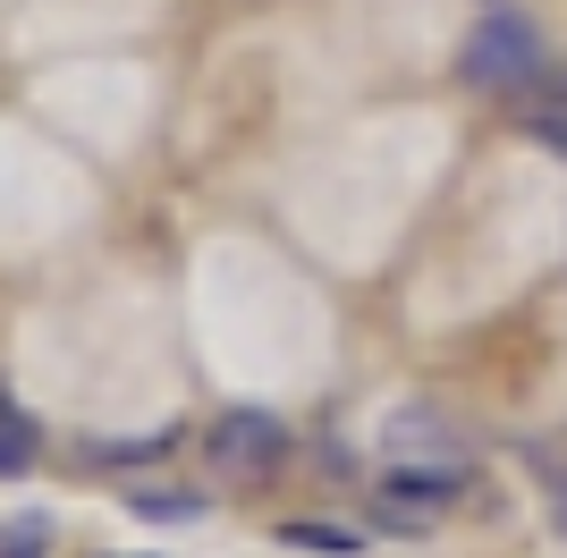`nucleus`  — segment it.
Segmentation results:
<instances>
[{
  "instance_id": "nucleus-7",
  "label": "nucleus",
  "mask_w": 567,
  "mask_h": 558,
  "mask_svg": "<svg viewBox=\"0 0 567 558\" xmlns=\"http://www.w3.org/2000/svg\"><path fill=\"white\" fill-rule=\"evenodd\" d=\"M34 474V423L25 415H0V483Z\"/></svg>"
},
{
  "instance_id": "nucleus-6",
  "label": "nucleus",
  "mask_w": 567,
  "mask_h": 558,
  "mask_svg": "<svg viewBox=\"0 0 567 558\" xmlns=\"http://www.w3.org/2000/svg\"><path fill=\"white\" fill-rule=\"evenodd\" d=\"M127 508H136L144 525H195L204 499H195V490H127Z\"/></svg>"
},
{
  "instance_id": "nucleus-2",
  "label": "nucleus",
  "mask_w": 567,
  "mask_h": 558,
  "mask_svg": "<svg viewBox=\"0 0 567 558\" xmlns=\"http://www.w3.org/2000/svg\"><path fill=\"white\" fill-rule=\"evenodd\" d=\"M381 448H390V465H424V474H466V465H474V441L457 432L450 406H432V397H406V406H390V423H381Z\"/></svg>"
},
{
  "instance_id": "nucleus-5",
  "label": "nucleus",
  "mask_w": 567,
  "mask_h": 558,
  "mask_svg": "<svg viewBox=\"0 0 567 558\" xmlns=\"http://www.w3.org/2000/svg\"><path fill=\"white\" fill-rule=\"evenodd\" d=\"M288 550H306V558H355V550H364V534H348V525H313V516H306V525H288Z\"/></svg>"
},
{
  "instance_id": "nucleus-1",
  "label": "nucleus",
  "mask_w": 567,
  "mask_h": 558,
  "mask_svg": "<svg viewBox=\"0 0 567 558\" xmlns=\"http://www.w3.org/2000/svg\"><path fill=\"white\" fill-rule=\"evenodd\" d=\"M457 76H466L474 93H492V102H525V93L550 76L543 25L525 18V9H508V0H492V9L466 25V43H457Z\"/></svg>"
},
{
  "instance_id": "nucleus-3",
  "label": "nucleus",
  "mask_w": 567,
  "mask_h": 558,
  "mask_svg": "<svg viewBox=\"0 0 567 558\" xmlns=\"http://www.w3.org/2000/svg\"><path fill=\"white\" fill-rule=\"evenodd\" d=\"M204 441H213V465H229V474H271L288 457V423L271 406H220Z\"/></svg>"
},
{
  "instance_id": "nucleus-4",
  "label": "nucleus",
  "mask_w": 567,
  "mask_h": 558,
  "mask_svg": "<svg viewBox=\"0 0 567 558\" xmlns=\"http://www.w3.org/2000/svg\"><path fill=\"white\" fill-rule=\"evenodd\" d=\"M517 136L567 162V111H559V102H534V93H525V102H517Z\"/></svg>"
},
{
  "instance_id": "nucleus-8",
  "label": "nucleus",
  "mask_w": 567,
  "mask_h": 558,
  "mask_svg": "<svg viewBox=\"0 0 567 558\" xmlns=\"http://www.w3.org/2000/svg\"><path fill=\"white\" fill-rule=\"evenodd\" d=\"M51 550V516H9L0 525V558H43Z\"/></svg>"
}]
</instances>
